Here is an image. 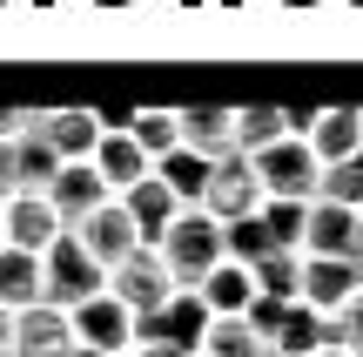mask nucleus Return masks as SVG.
<instances>
[{
  "instance_id": "obj_27",
  "label": "nucleus",
  "mask_w": 363,
  "mask_h": 357,
  "mask_svg": "<svg viewBox=\"0 0 363 357\" xmlns=\"http://www.w3.org/2000/svg\"><path fill=\"white\" fill-rule=\"evenodd\" d=\"M262 229H269L276 250H296L303 256V229H310V202H262Z\"/></svg>"
},
{
  "instance_id": "obj_17",
  "label": "nucleus",
  "mask_w": 363,
  "mask_h": 357,
  "mask_svg": "<svg viewBox=\"0 0 363 357\" xmlns=\"http://www.w3.org/2000/svg\"><path fill=\"white\" fill-rule=\"evenodd\" d=\"M94 175L108 182V196H121V189L148 182V175H155V162H148L128 135H101V148H94Z\"/></svg>"
},
{
  "instance_id": "obj_6",
  "label": "nucleus",
  "mask_w": 363,
  "mask_h": 357,
  "mask_svg": "<svg viewBox=\"0 0 363 357\" xmlns=\"http://www.w3.org/2000/svg\"><path fill=\"white\" fill-rule=\"evenodd\" d=\"M67 324H74V344H88V351H101V357H128L135 351V317L108 290L88 297L81 310H67Z\"/></svg>"
},
{
  "instance_id": "obj_13",
  "label": "nucleus",
  "mask_w": 363,
  "mask_h": 357,
  "mask_svg": "<svg viewBox=\"0 0 363 357\" xmlns=\"http://www.w3.org/2000/svg\"><path fill=\"white\" fill-rule=\"evenodd\" d=\"M303 256H330V263H357V216L337 202H310V229H303Z\"/></svg>"
},
{
  "instance_id": "obj_16",
  "label": "nucleus",
  "mask_w": 363,
  "mask_h": 357,
  "mask_svg": "<svg viewBox=\"0 0 363 357\" xmlns=\"http://www.w3.org/2000/svg\"><path fill=\"white\" fill-rule=\"evenodd\" d=\"M175 128H182V148L202 155V162L235 155V115L229 108H189V115H175Z\"/></svg>"
},
{
  "instance_id": "obj_35",
  "label": "nucleus",
  "mask_w": 363,
  "mask_h": 357,
  "mask_svg": "<svg viewBox=\"0 0 363 357\" xmlns=\"http://www.w3.org/2000/svg\"><path fill=\"white\" fill-rule=\"evenodd\" d=\"M195 357H208V351H195Z\"/></svg>"
},
{
  "instance_id": "obj_4",
  "label": "nucleus",
  "mask_w": 363,
  "mask_h": 357,
  "mask_svg": "<svg viewBox=\"0 0 363 357\" xmlns=\"http://www.w3.org/2000/svg\"><path fill=\"white\" fill-rule=\"evenodd\" d=\"M108 297H115L128 317H155V310L175 297V283H169V270H162V256H155V250H135L128 263L108 270Z\"/></svg>"
},
{
  "instance_id": "obj_10",
  "label": "nucleus",
  "mask_w": 363,
  "mask_h": 357,
  "mask_svg": "<svg viewBox=\"0 0 363 357\" xmlns=\"http://www.w3.org/2000/svg\"><path fill=\"white\" fill-rule=\"evenodd\" d=\"M74 236H81V250H88V256H94V263H101V270L128 263V256L142 250V236H135V223H128V216H121V202H101V209H94L88 223L74 229Z\"/></svg>"
},
{
  "instance_id": "obj_20",
  "label": "nucleus",
  "mask_w": 363,
  "mask_h": 357,
  "mask_svg": "<svg viewBox=\"0 0 363 357\" xmlns=\"http://www.w3.org/2000/svg\"><path fill=\"white\" fill-rule=\"evenodd\" d=\"M195 297L208 304V317H242V310L256 304V277H249L242 263H222V270H208V283Z\"/></svg>"
},
{
  "instance_id": "obj_29",
  "label": "nucleus",
  "mask_w": 363,
  "mask_h": 357,
  "mask_svg": "<svg viewBox=\"0 0 363 357\" xmlns=\"http://www.w3.org/2000/svg\"><path fill=\"white\" fill-rule=\"evenodd\" d=\"M13 196H21V182H13V148L0 142V209H7Z\"/></svg>"
},
{
  "instance_id": "obj_24",
  "label": "nucleus",
  "mask_w": 363,
  "mask_h": 357,
  "mask_svg": "<svg viewBox=\"0 0 363 357\" xmlns=\"http://www.w3.org/2000/svg\"><path fill=\"white\" fill-rule=\"evenodd\" d=\"M121 135H128V142L142 148L148 162H162V155H175V148H182L175 115H162V108H142V115H128V128H121Z\"/></svg>"
},
{
  "instance_id": "obj_12",
  "label": "nucleus",
  "mask_w": 363,
  "mask_h": 357,
  "mask_svg": "<svg viewBox=\"0 0 363 357\" xmlns=\"http://www.w3.org/2000/svg\"><path fill=\"white\" fill-rule=\"evenodd\" d=\"M121 216L135 223V236H142V250H155L162 236H169V223L182 216V202L169 196V189L148 175V182H135V189H121Z\"/></svg>"
},
{
  "instance_id": "obj_14",
  "label": "nucleus",
  "mask_w": 363,
  "mask_h": 357,
  "mask_svg": "<svg viewBox=\"0 0 363 357\" xmlns=\"http://www.w3.org/2000/svg\"><path fill=\"white\" fill-rule=\"evenodd\" d=\"M303 142H310V155L323 162V169H330V162H350L363 148V108H323Z\"/></svg>"
},
{
  "instance_id": "obj_31",
  "label": "nucleus",
  "mask_w": 363,
  "mask_h": 357,
  "mask_svg": "<svg viewBox=\"0 0 363 357\" xmlns=\"http://www.w3.org/2000/svg\"><path fill=\"white\" fill-rule=\"evenodd\" d=\"M128 357H182V351H175V344H135Z\"/></svg>"
},
{
  "instance_id": "obj_1",
  "label": "nucleus",
  "mask_w": 363,
  "mask_h": 357,
  "mask_svg": "<svg viewBox=\"0 0 363 357\" xmlns=\"http://www.w3.org/2000/svg\"><path fill=\"white\" fill-rule=\"evenodd\" d=\"M155 256H162L175 290H202L208 270H222V223L208 209H182L169 223V236L155 243Z\"/></svg>"
},
{
  "instance_id": "obj_33",
  "label": "nucleus",
  "mask_w": 363,
  "mask_h": 357,
  "mask_svg": "<svg viewBox=\"0 0 363 357\" xmlns=\"http://www.w3.org/2000/svg\"><path fill=\"white\" fill-rule=\"evenodd\" d=\"M357 270H363V216H357Z\"/></svg>"
},
{
  "instance_id": "obj_21",
  "label": "nucleus",
  "mask_w": 363,
  "mask_h": 357,
  "mask_svg": "<svg viewBox=\"0 0 363 357\" xmlns=\"http://www.w3.org/2000/svg\"><path fill=\"white\" fill-rule=\"evenodd\" d=\"M316 351H330V317H316V310L289 304V317H283V331H276L269 357H316Z\"/></svg>"
},
{
  "instance_id": "obj_19",
  "label": "nucleus",
  "mask_w": 363,
  "mask_h": 357,
  "mask_svg": "<svg viewBox=\"0 0 363 357\" xmlns=\"http://www.w3.org/2000/svg\"><path fill=\"white\" fill-rule=\"evenodd\" d=\"M208 169H216V162H202V155H189V148H175V155L155 162V182L169 189L182 209H202V196H208Z\"/></svg>"
},
{
  "instance_id": "obj_2",
  "label": "nucleus",
  "mask_w": 363,
  "mask_h": 357,
  "mask_svg": "<svg viewBox=\"0 0 363 357\" xmlns=\"http://www.w3.org/2000/svg\"><path fill=\"white\" fill-rule=\"evenodd\" d=\"M101 290H108V270L81 250L74 229H61V236L48 243V256H40V304H48V310H81L88 297H101Z\"/></svg>"
},
{
  "instance_id": "obj_26",
  "label": "nucleus",
  "mask_w": 363,
  "mask_h": 357,
  "mask_svg": "<svg viewBox=\"0 0 363 357\" xmlns=\"http://www.w3.org/2000/svg\"><path fill=\"white\" fill-rule=\"evenodd\" d=\"M283 108H242L235 115V155H262V148L283 142Z\"/></svg>"
},
{
  "instance_id": "obj_34",
  "label": "nucleus",
  "mask_w": 363,
  "mask_h": 357,
  "mask_svg": "<svg viewBox=\"0 0 363 357\" xmlns=\"http://www.w3.org/2000/svg\"><path fill=\"white\" fill-rule=\"evenodd\" d=\"M316 357H350V351H316Z\"/></svg>"
},
{
  "instance_id": "obj_25",
  "label": "nucleus",
  "mask_w": 363,
  "mask_h": 357,
  "mask_svg": "<svg viewBox=\"0 0 363 357\" xmlns=\"http://www.w3.org/2000/svg\"><path fill=\"white\" fill-rule=\"evenodd\" d=\"M316 202H337V209L363 216V148H357L350 162H330V169H323V182H316Z\"/></svg>"
},
{
  "instance_id": "obj_15",
  "label": "nucleus",
  "mask_w": 363,
  "mask_h": 357,
  "mask_svg": "<svg viewBox=\"0 0 363 357\" xmlns=\"http://www.w3.org/2000/svg\"><path fill=\"white\" fill-rule=\"evenodd\" d=\"M40 135H48V148L61 162H94V148H101V115L61 108V115H40Z\"/></svg>"
},
{
  "instance_id": "obj_3",
  "label": "nucleus",
  "mask_w": 363,
  "mask_h": 357,
  "mask_svg": "<svg viewBox=\"0 0 363 357\" xmlns=\"http://www.w3.org/2000/svg\"><path fill=\"white\" fill-rule=\"evenodd\" d=\"M249 169H256V182H262L269 202H316V182H323V162H316L310 142H296V135H283L276 148L249 155Z\"/></svg>"
},
{
  "instance_id": "obj_23",
  "label": "nucleus",
  "mask_w": 363,
  "mask_h": 357,
  "mask_svg": "<svg viewBox=\"0 0 363 357\" xmlns=\"http://www.w3.org/2000/svg\"><path fill=\"white\" fill-rule=\"evenodd\" d=\"M249 277H256V297H276V304H303V256H296V250H276L269 263H256Z\"/></svg>"
},
{
  "instance_id": "obj_22",
  "label": "nucleus",
  "mask_w": 363,
  "mask_h": 357,
  "mask_svg": "<svg viewBox=\"0 0 363 357\" xmlns=\"http://www.w3.org/2000/svg\"><path fill=\"white\" fill-rule=\"evenodd\" d=\"M27 304H40V256L0 243V310H27Z\"/></svg>"
},
{
  "instance_id": "obj_7",
  "label": "nucleus",
  "mask_w": 363,
  "mask_h": 357,
  "mask_svg": "<svg viewBox=\"0 0 363 357\" xmlns=\"http://www.w3.org/2000/svg\"><path fill=\"white\" fill-rule=\"evenodd\" d=\"M101 202H115V196H108V182L94 175V162H61V175H54V189H48V209L61 216V229H81Z\"/></svg>"
},
{
  "instance_id": "obj_18",
  "label": "nucleus",
  "mask_w": 363,
  "mask_h": 357,
  "mask_svg": "<svg viewBox=\"0 0 363 357\" xmlns=\"http://www.w3.org/2000/svg\"><path fill=\"white\" fill-rule=\"evenodd\" d=\"M7 148H13V182H21V196H48V189H54V175H61V155L48 148L40 121L21 135V142H7Z\"/></svg>"
},
{
  "instance_id": "obj_30",
  "label": "nucleus",
  "mask_w": 363,
  "mask_h": 357,
  "mask_svg": "<svg viewBox=\"0 0 363 357\" xmlns=\"http://www.w3.org/2000/svg\"><path fill=\"white\" fill-rule=\"evenodd\" d=\"M0 357H13V310H0Z\"/></svg>"
},
{
  "instance_id": "obj_11",
  "label": "nucleus",
  "mask_w": 363,
  "mask_h": 357,
  "mask_svg": "<svg viewBox=\"0 0 363 357\" xmlns=\"http://www.w3.org/2000/svg\"><path fill=\"white\" fill-rule=\"evenodd\" d=\"M67 344H74L67 310H48V304L13 310V357H67Z\"/></svg>"
},
{
  "instance_id": "obj_9",
  "label": "nucleus",
  "mask_w": 363,
  "mask_h": 357,
  "mask_svg": "<svg viewBox=\"0 0 363 357\" xmlns=\"http://www.w3.org/2000/svg\"><path fill=\"white\" fill-rule=\"evenodd\" d=\"M363 290V270L357 263H330V256H303V310L316 317H337L343 304Z\"/></svg>"
},
{
  "instance_id": "obj_32",
  "label": "nucleus",
  "mask_w": 363,
  "mask_h": 357,
  "mask_svg": "<svg viewBox=\"0 0 363 357\" xmlns=\"http://www.w3.org/2000/svg\"><path fill=\"white\" fill-rule=\"evenodd\" d=\"M67 357H101V351H88V344H67Z\"/></svg>"
},
{
  "instance_id": "obj_5",
  "label": "nucleus",
  "mask_w": 363,
  "mask_h": 357,
  "mask_svg": "<svg viewBox=\"0 0 363 357\" xmlns=\"http://www.w3.org/2000/svg\"><path fill=\"white\" fill-rule=\"evenodd\" d=\"M262 182H256V169H249V155H222L216 169H208V196H202V209L216 216V223H242V216H256L262 209Z\"/></svg>"
},
{
  "instance_id": "obj_8",
  "label": "nucleus",
  "mask_w": 363,
  "mask_h": 357,
  "mask_svg": "<svg viewBox=\"0 0 363 357\" xmlns=\"http://www.w3.org/2000/svg\"><path fill=\"white\" fill-rule=\"evenodd\" d=\"M54 236H61V216L48 209V196H13L7 209H0V243H7V250L48 256Z\"/></svg>"
},
{
  "instance_id": "obj_28",
  "label": "nucleus",
  "mask_w": 363,
  "mask_h": 357,
  "mask_svg": "<svg viewBox=\"0 0 363 357\" xmlns=\"http://www.w3.org/2000/svg\"><path fill=\"white\" fill-rule=\"evenodd\" d=\"M330 351H350V357H363V290L350 297V304L330 317Z\"/></svg>"
}]
</instances>
